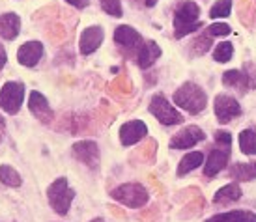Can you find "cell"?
Here are the masks:
<instances>
[{"instance_id":"6da1fadb","label":"cell","mask_w":256,"mask_h":222,"mask_svg":"<svg viewBox=\"0 0 256 222\" xmlns=\"http://www.w3.org/2000/svg\"><path fill=\"white\" fill-rule=\"evenodd\" d=\"M232 155V135L228 131H215V146L210 151L208 161L204 163V176L215 178L220 170H224Z\"/></svg>"},{"instance_id":"7a4b0ae2","label":"cell","mask_w":256,"mask_h":222,"mask_svg":"<svg viewBox=\"0 0 256 222\" xmlns=\"http://www.w3.org/2000/svg\"><path fill=\"white\" fill-rule=\"evenodd\" d=\"M204 26V22L200 21V7L192 0L182 2L176 11H174V36L182 39L187 34H191L194 30Z\"/></svg>"},{"instance_id":"3957f363","label":"cell","mask_w":256,"mask_h":222,"mask_svg":"<svg viewBox=\"0 0 256 222\" xmlns=\"http://www.w3.org/2000/svg\"><path fill=\"white\" fill-rule=\"evenodd\" d=\"M174 105H178L189 114H200L208 107V95L198 84L185 82L174 92Z\"/></svg>"},{"instance_id":"277c9868","label":"cell","mask_w":256,"mask_h":222,"mask_svg":"<svg viewBox=\"0 0 256 222\" xmlns=\"http://www.w3.org/2000/svg\"><path fill=\"white\" fill-rule=\"evenodd\" d=\"M47 198H49L50 208L54 209L58 215H66L70 211V208H72V202L75 198V191L70 189L68 179L58 178L47 189Z\"/></svg>"},{"instance_id":"5b68a950","label":"cell","mask_w":256,"mask_h":222,"mask_svg":"<svg viewBox=\"0 0 256 222\" xmlns=\"http://www.w3.org/2000/svg\"><path fill=\"white\" fill-rule=\"evenodd\" d=\"M110 196L116 202H120V204H124V206H128L131 209L144 208L150 200L148 191L140 183H124V185L116 187L110 193Z\"/></svg>"},{"instance_id":"8992f818","label":"cell","mask_w":256,"mask_h":222,"mask_svg":"<svg viewBox=\"0 0 256 222\" xmlns=\"http://www.w3.org/2000/svg\"><path fill=\"white\" fill-rule=\"evenodd\" d=\"M24 99V84L10 80L0 88V108L6 114H17Z\"/></svg>"},{"instance_id":"52a82bcc","label":"cell","mask_w":256,"mask_h":222,"mask_svg":"<svg viewBox=\"0 0 256 222\" xmlns=\"http://www.w3.org/2000/svg\"><path fill=\"white\" fill-rule=\"evenodd\" d=\"M150 112L156 116L163 125H178L184 122V116L178 112V108H174L168 103V99L163 93H156L150 101Z\"/></svg>"},{"instance_id":"ba28073f","label":"cell","mask_w":256,"mask_h":222,"mask_svg":"<svg viewBox=\"0 0 256 222\" xmlns=\"http://www.w3.org/2000/svg\"><path fill=\"white\" fill-rule=\"evenodd\" d=\"M214 110L219 123H230L238 116H242V107H240L238 99L232 95H226V93H219L215 97Z\"/></svg>"},{"instance_id":"9c48e42d","label":"cell","mask_w":256,"mask_h":222,"mask_svg":"<svg viewBox=\"0 0 256 222\" xmlns=\"http://www.w3.org/2000/svg\"><path fill=\"white\" fill-rule=\"evenodd\" d=\"M73 157L80 161L82 165H86L92 170L100 168V146L94 140H80V142L73 144Z\"/></svg>"},{"instance_id":"30bf717a","label":"cell","mask_w":256,"mask_h":222,"mask_svg":"<svg viewBox=\"0 0 256 222\" xmlns=\"http://www.w3.org/2000/svg\"><path fill=\"white\" fill-rule=\"evenodd\" d=\"M202 140H206L204 131L198 125H187L170 138V148L172 150H189Z\"/></svg>"},{"instance_id":"8fae6325","label":"cell","mask_w":256,"mask_h":222,"mask_svg":"<svg viewBox=\"0 0 256 222\" xmlns=\"http://www.w3.org/2000/svg\"><path fill=\"white\" fill-rule=\"evenodd\" d=\"M114 41L120 45L122 49L128 50V54H133V52L136 54L144 43L142 36L133 26H128V24H122L114 30Z\"/></svg>"},{"instance_id":"7c38bea8","label":"cell","mask_w":256,"mask_h":222,"mask_svg":"<svg viewBox=\"0 0 256 222\" xmlns=\"http://www.w3.org/2000/svg\"><path fill=\"white\" fill-rule=\"evenodd\" d=\"M148 135V127L142 120H131L120 127V142L122 146H133L140 142Z\"/></svg>"},{"instance_id":"4fadbf2b","label":"cell","mask_w":256,"mask_h":222,"mask_svg":"<svg viewBox=\"0 0 256 222\" xmlns=\"http://www.w3.org/2000/svg\"><path fill=\"white\" fill-rule=\"evenodd\" d=\"M105 39V32L101 26H88V28L80 34V39H78V49H80V54H92L100 49V45L103 43Z\"/></svg>"},{"instance_id":"5bb4252c","label":"cell","mask_w":256,"mask_h":222,"mask_svg":"<svg viewBox=\"0 0 256 222\" xmlns=\"http://www.w3.org/2000/svg\"><path fill=\"white\" fill-rule=\"evenodd\" d=\"M28 108H30V112L36 116L42 123H50L52 118H54V114H52V110H50V107H49V101H47V97H45L42 92L30 93Z\"/></svg>"},{"instance_id":"9a60e30c","label":"cell","mask_w":256,"mask_h":222,"mask_svg":"<svg viewBox=\"0 0 256 222\" xmlns=\"http://www.w3.org/2000/svg\"><path fill=\"white\" fill-rule=\"evenodd\" d=\"M43 56V45L40 41H26L21 45V49L17 50V60L24 67H34Z\"/></svg>"},{"instance_id":"2e32d148","label":"cell","mask_w":256,"mask_h":222,"mask_svg":"<svg viewBox=\"0 0 256 222\" xmlns=\"http://www.w3.org/2000/svg\"><path fill=\"white\" fill-rule=\"evenodd\" d=\"M159 56H161V47L156 41L150 39V41H144L142 47L136 52V64H138L140 69H148V67L154 65V62Z\"/></svg>"},{"instance_id":"e0dca14e","label":"cell","mask_w":256,"mask_h":222,"mask_svg":"<svg viewBox=\"0 0 256 222\" xmlns=\"http://www.w3.org/2000/svg\"><path fill=\"white\" fill-rule=\"evenodd\" d=\"M21 30V19L17 13L0 15V36L4 39H15Z\"/></svg>"},{"instance_id":"ac0fdd59","label":"cell","mask_w":256,"mask_h":222,"mask_svg":"<svg viewBox=\"0 0 256 222\" xmlns=\"http://www.w3.org/2000/svg\"><path fill=\"white\" fill-rule=\"evenodd\" d=\"M242 198V187L238 183H228V185L220 187L219 191L214 196L215 206H228V204H234Z\"/></svg>"},{"instance_id":"d6986e66","label":"cell","mask_w":256,"mask_h":222,"mask_svg":"<svg viewBox=\"0 0 256 222\" xmlns=\"http://www.w3.org/2000/svg\"><path fill=\"white\" fill-rule=\"evenodd\" d=\"M206 222H256V213L247 209H234V211L210 217Z\"/></svg>"},{"instance_id":"ffe728a7","label":"cell","mask_w":256,"mask_h":222,"mask_svg":"<svg viewBox=\"0 0 256 222\" xmlns=\"http://www.w3.org/2000/svg\"><path fill=\"white\" fill-rule=\"evenodd\" d=\"M228 174H230V178L238 179V181H252V179H256V161L236 163L228 168Z\"/></svg>"},{"instance_id":"44dd1931","label":"cell","mask_w":256,"mask_h":222,"mask_svg":"<svg viewBox=\"0 0 256 222\" xmlns=\"http://www.w3.org/2000/svg\"><path fill=\"white\" fill-rule=\"evenodd\" d=\"M204 165V153L202 151H191V153H187V155H184V159L180 161L178 165V176L182 178V176H185V174L192 172V170H196L198 166Z\"/></svg>"},{"instance_id":"7402d4cb","label":"cell","mask_w":256,"mask_h":222,"mask_svg":"<svg viewBox=\"0 0 256 222\" xmlns=\"http://www.w3.org/2000/svg\"><path fill=\"white\" fill-rule=\"evenodd\" d=\"M240 150L245 153V155H256V129H243L240 133Z\"/></svg>"},{"instance_id":"603a6c76","label":"cell","mask_w":256,"mask_h":222,"mask_svg":"<svg viewBox=\"0 0 256 222\" xmlns=\"http://www.w3.org/2000/svg\"><path fill=\"white\" fill-rule=\"evenodd\" d=\"M0 181L8 187H14V189L15 187H21V183H22L19 172L15 170L14 166H10V165L0 166Z\"/></svg>"},{"instance_id":"cb8c5ba5","label":"cell","mask_w":256,"mask_h":222,"mask_svg":"<svg viewBox=\"0 0 256 222\" xmlns=\"http://www.w3.org/2000/svg\"><path fill=\"white\" fill-rule=\"evenodd\" d=\"M232 56H234V45L230 43V41H220V43L214 49V60L215 62H219V64H226V62H230Z\"/></svg>"},{"instance_id":"d4e9b609","label":"cell","mask_w":256,"mask_h":222,"mask_svg":"<svg viewBox=\"0 0 256 222\" xmlns=\"http://www.w3.org/2000/svg\"><path fill=\"white\" fill-rule=\"evenodd\" d=\"M230 11H232V0H217L210 9V17L212 19H226Z\"/></svg>"},{"instance_id":"484cf974","label":"cell","mask_w":256,"mask_h":222,"mask_svg":"<svg viewBox=\"0 0 256 222\" xmlns=\"http://www.w3.org/2000/svg\"><path fill=\"white\" fill-rule=\"evenodd\" d=\"M192 52L194 54H206L210 47H212V36H208L206 32L204 34H200L198 37H194V41H192Z\"/></svg>"},{"instance_id":"4316f807","label":"cell","mask_w":256,"mask_h":222,"mask_svg":"<svg viewBox=\"0 0 256 222\" xmlns=\"http://www.w3.org/2000/svg\"><path fill=\"white\" fill-rule=\"evenodd\" d=\"M103 11H107L110 17H122V2L120 0H100Z\"/></svg>"},{"instance_id":"83f0119b","label":"cell","mask_w":256,"mask_h":222,"mask_svg":"<svg viewBox=\"0 0 256 222\" xmlns=\"http://www.w3.org/2000/svg\"><path fill=\"white\" fill-rule=\"evenodd\" d=\"M208 36L212 37H217V36H228V34H232V28L228 26L226 22H214V24H210L206 30Z\"/></svg>"},{"instance_id":"f1b7e54d","label":"cell","mask_w":256,"mask_h":222,"mask_svg":"<svg viewBox=\"0 0 256 222\" xmlns=\"http://www.w3.org/2000/svg\"><path fill=\"white\" fill-rule=\"evenodd\" d=\"M66 2L75 7H78V9H82V7H86L88 4H90V0H66Z\"/></svg>"},{"instance_id":"f546056e","label":"cell","mask_w":256,"mask_h":222,"mask_svg":"<svg viewBox=\"0 0 256 222\" xmlns=\"http://www.w3.org/2000/svg\"><path fill=\"white\" fill-rule=\"evenodd\" d=\"M6 62H8V54H6V50H4V47L0 45V69L6 65Z\"/></svg>"},{"instance_id":"4dcf8cb0","label":"cell","mask_w":256,"mask_h":222,"mask_svg":"<svg viewBox=\"0 0 256 222\" xmlns=\"http://www.w3.org/2000/svg\"><path fill=\"white\" fill-rule=\"evenodd\" d=\"M4 120H2V116H0V140H2V135H4Z\"/></svg>"},{"instance_id":"1f68e13d","label":"cell","mask_w":256,"mask_h":222,"mask_svg":"<svg viewBox=\"0 0 256 222\" xmlns=\"http://www.w3.org/2000/svg\"><path fill=\"white\" fill-rule=\"evenodd\" d=\"M144 4H146L148 7H154L157 4V0H144Z\"/></svg>"},{"instance_id":"d6a6232c","label":"cell","mask_w":256,"mask_h":222,"mask_svg":"<svg viewBox=\"0 0 256 222\" xmlns=\"http://www.w3.org/2000/svg\"><path fill=\"white\" fill-rule=\"evenodd\" d=\"M90 222H105L103 219H94V221H90Z\"/></svg>"}]
</instances>
